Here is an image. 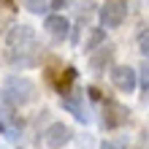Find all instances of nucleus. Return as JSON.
<instances>
[{"instance_id": "1", "label": "nucleus", "mask_w": 149, "mask_h": 149, "mask_svg": "<svg viewBox=\"0 0 149 149\" xmlns=\"http://www.w3.org/2000/svg\"><path fill=\"white\" fill-rule=\"evenodd\" d=\"M6 46H8L11 65H19V68L36 65L38 43H36V30H33L30 24H16V27H11L8 36H6Z\"/></svg>"}, {"instance_id": "2", "label": "nucleus", "mask_w": 149, "mask_h": 149, "mask_svg": "<svg viewBox=\"0 0 149 149\" xmlns=\"http://www.w3.org/2000/svg\"><path fill=\"white\" fill-rule=\"evenodd\" d=\"M30 100H36V84H33L27 76L6 79V84H3V103L19 109V106H27Z\"/></svg>"}, {"instance_id": "3", "label": "nucleus", "mask_w": 149, "mask_h": 149, "mask_svg": "<svg viewBox=\"0 0 149 149\" xmlns=\"http://www.w3.org/2000/svg\"><path fill=\"white\" fill-rule=\"evenodd\" d=\"M111 84L119 92H133L138 87V71L130 65H114L111 68Z\"/></svg>"}, {"instance_id": "4", "label": "nucleus", "mask_w": 149, "mask_h": 149, "mask_svg": "<svg viewBox=\"0 0 149 149\" xmlns=\"http://www.w3.org/2000/svg\"><path fill=\"white\" fill-rule=\"evenodd\" d=\"M63 109H68L79 122H90V109H87V103H84V92L68 90L63 95Z\"/></svg>"}, {"instance_id": "5", "label": "nucleus", "mask_w": 149, "mask_h": 149, "mask_svg": "<svg viewBox=\"0 0 149 149\" xmlns=\"http://www.w3.org/2000/svg\"><path fill=\"white\" fill-rule=\"evenodd\" d=\"M125 16H127V6L119 3V0H111V3H106V6L100 8L103 27H119V24L125 22Z\"/></svg>"}, {"instance_id": "6", "label": "nucleus", "mask_w": 149, "mask_h": 149, "mask_svg": "<svg viewBox=\"0 0 149 149\" xmlns=\"http://www.w3.org/2000/svg\"><path fill=\"white\" fill-rule=\"evenodd\" d=\"M71 127L63 125V122H52V125L46 127V133H43V141H46L49 149H63L68 141H71Z\"/></svg>"}, {"instance_id": "7", "label": "nucleus", "mask_w": 149, "mask_h": 149, "mask_svg": "<svg viewBox=\"0 0 149 149\" xmlns=\"http://www.w3.org/2000/svg\"><path fill=\"white\" fill-rule=\"evenodd\" d=\"M111 60H114V46H111V43H103V46L92 49V54H90V71L92 73H103L111 65Z\"/></svg>"}, {"instance_id": "8", "label": "nucleus", "mask_w": 149, "mask_h": 149, "mask_svg": "<svg viewBox=\"0 0 149 149\" xmlns=\"http://www.w3.org/2000/svg\"><path fill=\"white\" fill-rule=\"evenodd\" d=\"M0 133H3L6 138H16L22 133V122H19V117L8 109V103L6 106H0Z\"/></svg>"}, {"instance_id": "9", "label": "nucleus", "mask_w": 149, "mask_h": 149, "mask_svg": "<svg viewBox=\"0 0 149 149\" xmlns=\"http://www.w3.org/2000/svg\"><path fill=\"white\" fill-rule=\"evenodd\" d=\"M43 27H46V33L54 41H65L68 33H71V24H68V19H65L63 14H49L46 22H43Z\"/></svg>"}, {"instance_id": "10", "label": "nucleus", "mask_w": 149, "mask_h": 149, "mask_svg": "<svg viewBox=\"0 0 149 149\" xmlns=\"http://www.w3.org/2000/svg\"><path fill=\"white\" fill-rule=\"evenodd\" d=\"M127 122V109L119 103H106V114H103V125L106 127H119Z\"/></svg>"}, {"instance_id": "11", "label": "nucleus", "mask_w": 149, "mask_h": 149, "mask_svg": "<svg viewBox=\"0 0 149 149\" xmlns=\"http://www.w3.org/2000/svg\"><path fill=\"white\" fill-rule=\"evenodd\" d=\"M22 6L27 8L30 14H46L49 8H52V6H49V0H22Z\"/></svg>"}, {"instance_id": "12", "label": "nucleus", "mask_w": 149, "mask_h": 149, "mask_svg": "<svg viewBox=\"0 0 149 149\" xmlns=\"http://www.w3.org/2000/svg\"><path fill=\"white\" fill-rule=\"evenodd\" d=\"M106 43V30L103 27H98V30H92V36H90V41H87V49H98V46H103Z\"/></svg>"}, {"instance_id": "13", "label": "nucleus", "mask_w": 149, "mask_h": 149, "mask_svg": "<svg viewBox=\"0 0 149 149\" xmlns=\"http://www.w3.org/2000/svg\"><path fill=\"white\" fill-rule=\"evenodd\" d=\"M138 84H141L144 90L149 92V60H146V65L138 68Z\"/></svg>"}, {"instance_id": "14", "label": "nucleus", "mask_w": 149, "mask_h": 149, "mask_svg": "<svg viewBox=\"0 0 149 149\" xmlns=\"http://www.w3.org/2000/svg\"><path fill=\"white\" fill-rule=\"evenodd\" d=\"M138 49H141V54L149 60V30H144L141 36H138Z\"/></svg>"}, {"instance_id": "15", "label": "nucleus", "mask_w": 149, "mask_h": 149, "mask_svg": "<svg viewBox=\"0 0 149 149\" xmlns=\"http://www.w3.org/2000/svg\"><path fill=\"white\" fill-rule=\"evenodd\" d=\"M65 3H68V0H49V6H52V8H63Z\"/></svg>"}, {"instance_id": "16", "label": "nucleus", "mask_w": 149, "mask_h": 149, "mask_svg": "<svg viewBox=\"0 0 149 149\" xmlns=\"http://www.w3.org/2000/svg\"><path fill=\"white\" fill-rule=\"evenodd\" d=\"M100 149H119V146H117V144H111V141H106V144H103Z\"/></svg>"}, {"instance_id": "17", "label": "nucleus", "mask_w": 149, "mask_h": 149, "mask_svg": "<svg viewBox=\"0 0 149 149\" xmlns=\"http://www.w3.org/2000/svg\"><path fill=\"white\" fill-rule=\"evenodd\" d=\"M3 3H6V6H11V0H3Z\"/></svg>"}]
</instances>
